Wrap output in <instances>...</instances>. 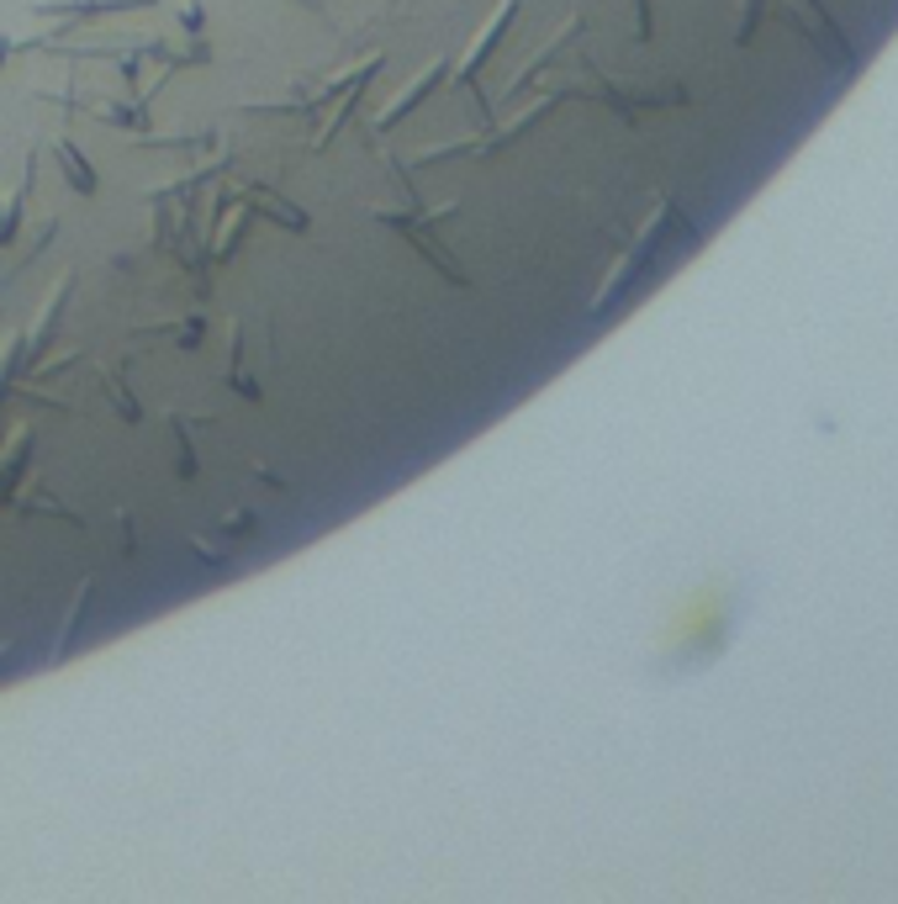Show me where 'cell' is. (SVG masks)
Returning <instances> with one entry per match:
<instances>
[{
  "mask_svg": "<svg viewBox=\"0 0 898 904\" xmlns=\"http://www.w3.org/2000/svg\"><path fill=\"white\" fill-rule=\"evenodd\" d=\"M634 16H640V37H651V0H634Z\"/></svg>",
  "mask_w": 898,
  "mask_h": 904,
  "instance_id": "4fadbf2b",
  "label": "cell"
},
{
  "mask_svg": "<svg viewBox=\"0 0 898 904\" xmlns=\"http://www.w3.org/2000/svg\"><path fill=\"white\" fill-rule=\"evenodd\" d=\"M180 27H185L191 37H202V5H196V0H185V5H180Z\"/></svg>",
  "mask_w": 898,
  "mask_h": 904,
  "instance_id": "7c38bea8",
  "label": "cell"
},
{
  "mask_svg": "<svg viewBox=\"0 0 898 904\" xmlns=\"http://www.w3.org/2000/svg\"><path fill=\"white\" fill-rule=\"evenodd\" d=\"M228 382L239 386L243 397H259V386L243 382V328H233V345H228Z\"/></svg>",
  "mask_w": 898,
  "mask_h": 904,
  "instance_id": "30bf717a",
  "label": "cell"
},
{
  "mask_svg": "<svg viewBox=\"0 0 898 904\" xmlns=\"http://www.w3.org/2000/svg\"><path fill=\"white\" fill-rule=\"evenodd\" d=\"M445 74H449V59H434L428 70H417V74H413V85H408V91H402V96H397V101H391V106H386V111L376 117L380 133H386V128H397V122H402L408 111H417V101H423V96H434Z\"/></svg>",
  "mask_w": 898,
  "mask_h": 904,
  "instance_id": "5b68a950",
  "label": "cell"
},
{
  "mask_svg": "<svg viewBox=\"0 0 898 904\" xmlns=\"http://www.w3.org/2000/svg\"><path fill=\"white\" fill-rule=\"evenodd\" d=\"M296 5H307L312 16H323V0H296Z\"/></svg>",
  "mask_w": 898,
  "mask_h": 904,
  "instance_id": "9a60e30c",
  "label": "cell"
},
{
  "mask_svg": "<svg viewBox=\"0 0 898 904\" xmlns=\"http://www.w3.org/2000/svg\"><path fill=\"white\" fill-rule=\"evenodd\" d=\"M85 608H90V577L74 588V603H70V614H64V629H59V640L48 646V661H64L74 651V635H80V619H85Z\"/></svg>",
  "mask_w": 898,
  "mask_h": 904,
  "instance_id": "ba28073f",
  "label": "cell"
},
{
  "mask_svg": "<svg viewBox=\"0 0 898 904\" xmlns=\"http://www.w3.org/2000/svg\"><path fill=\"white\" fill-rule=\"evenodd\" d=\"M376 222H391V228H402V233L413 239V249H417V254H423V260H434V265H439V270H445L449 280H471V276H465V265H460V260H449V249L439 244L434 233H423V228H417V222L408 217V212H397V207H376Z\"/></svg>",
  "mask_w": 898,
  "mask_h": 904,
  "instance_id": "277c9868",
  "label": "cell"
},
{
  "mask_svg": "<svg viewBox=\"0 0 898 904\" xmlns=\"http://www.w3.org/2000/svg\"><path fill=\"white\" fill-rule=\"evenodd\" d=\"M666 217H671V207H666V202H656V207H651V217H645V228H640V239L623 249V260L614 265V270H608V280H603V291L592 297V313H608V308L619 302L623 291L634 286V276L651 265V254H656L660 233H666Z\"/></svg>",
  "mask_w": 898,
  "mask_h": 904,
  "instance_id": "6da1fadb",
  "label": "cell"
},
{
  "mask_svg": "<svg viewBox=\"0 0 898 904\" xmlns=\"http://www.w3.org/2000/svg\"><path fill=\"white\" fill-rule=\"evenodd\" d=\"M16 360H22V334H16L11 345L0 349V397H5V386H11V371H16Z\"/></svg>",
  "mask_w": 898,
  "mask_h": 904,
  "instance_id": "8fae6325",
  "label": "cell"
},
{
  "mask_svg": "<svg viewBox=\"0 0 898 904\" xmlns=\"http://www.w3.org/2000/svg\"><path fill=\"white\" fill-rule=\"evenodd\" d=\"M33 180H37V154H27L16 191H11V196H0V249L11 244V239H16V228H22V207H27V191H33Z\"/></svg>",
  "mask_w": 898,
  "mask_h": 904,
  "instance_id": "8992f818",
  "label": "cell"
},
{
  "mask_svg": "<svg viewBox=\"0 0 898 904\" xmlns=\"http://www.w3.org/2000/svg\"><path fill=\"white\" fill-rule=\"evenodd\" d=\"M582 33V16H571V22H566V27H560V37H555V43H545V48H539V53H534V59H529V64H523V74L519 80H513V91H529V85H534V80H539V70H550L555 59H560V48H566V43H571V37Z\"/></svg>",
  "mask_w": 898,
  "mask_h": 904,
  "instance_id": "52a82bcc",
  "label": "cell"
},
{
  "mask_svg": "<svg viewBox=\"0 0 898 904\" xmlns=\"http://www.w3.org/2000/svg\"><path fill=\"white\" fill-rule=\"evenodd\" d=\"M11 53H16V43H5V37H0V64H5Z\"/></svg>",
  "mask_w": 898,
  "mask_h": 904,
  "instance_id": "5bb4252c",
  "label": "cell"
},
{
  "mask_svg": "<svg viewBox=\"0 0 898 904\" xmlns=\"http://www.w3.org/2000/svg\"><path fill=\"white\" fill-rule=\"evenodd\" d=\"M53 159H59V170H64V180H70V185L80 191V196H90V191H96V170H90V165L80 159V148H74L70 138H53Z\"/></svg>",
  "mask_w": 898,
  "mask_h": 904,
  "instance_id": "9c48e42d",
  "label": "cell"
},
{
  "mask_svg": "<svg viewBox=\"0 0 898 904\" xmlns=\"http://www.w3.org/2000/svg\"><path fill=\"white\" fill-rule=\"evenodd\" d=\"M513 16H519V0H502V5L492 11V22L476 33V43H471V48H465V59H460V74H454V85H460V91H471V96H476V74H482V64L492 59V48L502 43V33L513 27ZM476 101H482V96H476Z\"/></svg>",
  "mask_w": 898,
  "mask_h": 904,
  "instance_id": "3957f363",
  "label": "cell"
},
{
  "mask_svg": "<svg viewBox=\"0 0 898 904\" xmlns=\"http://www.w3.org/2000/svg\"><path fill=\"white\" fill-rule=\"evenodd\" d=\"M5 661H11V646H0V666H5Z\"/></svg>",
  "mask_w": 898,
  "mask_h": 904,
  "instance_id": "2e32d148",
  "label": "cell"
},
{
  "mask_svg": "<svg viewBox=\"0 0 898 904\" xmlns=\"http://www.w3.org/2000/svg\"><path fill=\"white\" fill-rule=\"evenodd\" d=\"M70 297H74V270H64L59 276V286H53V297L43 302V313H37V323L22 334V365L33 371L37 360H43V349L59 339V317H64V308H70Z\"/></svg>",
  "mask_w": 898,
  "mask_h": 904,
  "instance_id": "7a4b0ae2",
  "label": "cell"
}]
</instances>
